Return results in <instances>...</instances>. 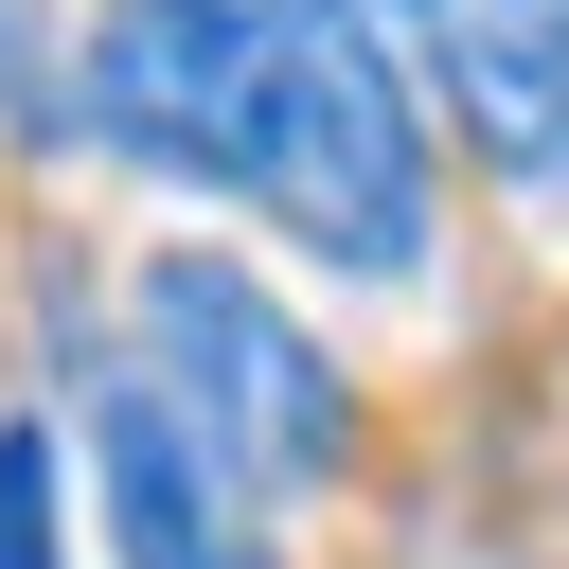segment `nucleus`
<instances>
[{
    "mask_svg": "<svg viewBox=\"0 0 569 569\" xmlns=\"http://www.w3.org/2000/svg\"><path fill=\"white\" fill-rule=\"evenodd\" d=\"M124 356L178 391V427H196L267 516L356 462V373H338V356L284 320V284H249L231 249H160V267L124 284Z\"/></svg>",
    "mask_w": 569,
    "mask_h": 569,
    "instance_id": "f03ea898",
    "label": "nucleus"
},
{
    "mask_svg": "<svg viewBox=\"0 0 569 569\" xmlns=\"http://www.w3.org/2000/svg\"><path fill=\"white\" fill-rule=\"evenodd\" d=\"M427 89L516 196H569V0H409Z\"/></svg>",
    "mask_w": 569,
    "mask_h": 569,
    "instance_id": "20e7f679",
    "label": "nucleus"
},
{
    "mask_svg": "<svg viewBox=\"0 0 569 569\" xmlns=\"http://www.w3.org/2000/svg\"><path fill=\"white\" fill-rule=\"evenodd\" d=\"M71 142L249 196L338 284L427 267V124H409L391 36L338 0H107L71 53Z\"/></svg>",
    "mask_w": 569,
    "mask_h": 569,
    "instance_id": "f257e3e1",
    "label": "nucleus"
},
{
    "mask_svg": "<svg viewBox=\"0 0 569 569\" xmlns=\"http://www.w3.org/2000/svg\"><path fill=\"white\" fill-rule=\"evenodd\" d=\"M0 142H18V160H53V142H71V53H53V18H36V0H0Z\"/></svg>",
    "mask_w": 569,
    "mask_h": 569,
    "instance_id": "39448f33",
    "label": "nucleus"
},
{
    "mask_svg": "<svg viewBox=\"0 0 569 569\" xmlns=\"http://www.w3.org/2000/svg\"><path fill=\"white\" fill-rule=\"evenodd\" d=\"M89 480H107V533H124V569H267V498L178 427V391L142 373V356H89Z\"/></svg>",
    "mask_w": 569,
    "mask_h": 569,
    "instance_id": "7ed1b4c3",
    "label": "nucleus"
},
{
    "mask_svg": "<svg viewBox=\"0 0 569 569\" xmlns=\"http://www.w3.org/2000/svg\"><path fill=\"white\" fill-rule=\"evenodd\" d=\"M0 569H71L53 551V427H0Z\"/></svg>",
    "mask_w": 569,
    "mask_h": 569,
    "instance_id": "423d86ee",
    "label": "nucleus"
},
{
    "mask_svg": "<svg viewBox=\"0 0 569 569\" xmlns=\"http://www.w3.org/2000/svg\"><path fill=\"white\" fill-rule=\"evenodd\" d=\"M338 18H373V0H338Z\"/></svg>",
    "mask_w": 569,
    "mask_h": 569,
    "instance_id": "0eeeda50",
    "label": "nucleus"
}]
</instances>
